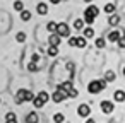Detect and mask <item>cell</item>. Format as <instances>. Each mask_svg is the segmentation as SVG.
<instances>
[{"label": "cell", "mask_w": 125, "mask_h": 123, "mask_svg": "<svg viewBox=\"0 0 125 123\" xmlns=\"http://www.w3.org/2000/svg\"><path fill=\"white\" fill-rule=\"evenodd\" d=\"M57 34L60 38H69L70 36V26L67 22H58L57 24Z\"/></svg>", "instance_id": "cell-1"}, {"label": "cell", "mask_w": 125, "mask_h": 123, "mask_svg": "<svg viewBox=\"0 0 125 123\" xmlns=\"http://www.w3.org/2000/svg\"><path fill=\"white\" fill-rule=\"evenodd\" d=\"M69 96H67V92L65 91H62L60 87H57V91L52 94V101H55V103H62V101H65Z\"/></svg>", "instance_id": "cell-2"}, {"label": "cell", "mask_w": 125, "mask_h": 123, "mask_svg": "<svg viewBox=\"0 0 125 123\" xmlns=\"http://www.w3.org/2000/svg\"><path fill=\"white\" fill-rule=\"evenodd\" d=\"M99 108H101V111H103L104 114H111V113H113V109H115V104H113L111 101L104 99V101H101Z\"/></svg>", "instance_id": "cell-3"}, {"label": "cell", "mask_w": 125, "mask_h": 123, "mask_svg": "<svg viewBox=\"0 0 125 123\" xmlns=\"http://www.w3.org/2000/svg\"><path fill=\"white\" fill-rule=\"evenodd\" d=\"M103 89H101V85L98 84V80H91L89 84H87V92L89 94H98V92H101Z\"/></svg>", "instance_id": "cell-4"}, {"label": "cell", "mask_w": 125, "mask_h": 123, "mask_svg": "<svg viewBox=\"0 0 125 123\" xmlns=\"http://www.w3.org/2000/svg\"><path fill=\"white\" fill-rule=\"evenodd\" d=\"M77 114L79 116H82V118H87L89 114H91V108L87 106V104H79V108H77Z\"/></svg>", "instance_id": "cell-5"}, {"label": "cell", "mask_w": 125, "mask_h": 123, "mask_svg": "<svg viewBox=\"0 0 125 123\" xmlns=\"http://www.w3.org/2000/svg\"><path fill=\"white\" fill-rule=\"evenodd\" d=\"M98 14H99V9L96 7V5H89L86 10H84V16H91V17H98Z\"/></svg>", "instance_id": "cell-6"}, {"label": "cell", "mask_w": 125, "mask_h": 123, "mask_svg": "<svg viewBox=\"0 0 125 123\" xmlns=\"http://www.w3.org/2000/svg\"><path fill=\"white\" fill-rule=\"evenodd\" d=\"M26 92H28V89H19V91L16 92V104H22V103H24Z\"/></svg>", "instance_id": "cell-7"}, {"label": "cell", "mask_w": 125, "mask_h": 123, "mask_svg": "<svg viewBox=\"0 0 125 123\" xmlns=\"http://www.w3.org/2000/svg\"><path fill=\"white\" fill-rule=\"evenodd\" d=\"M36 12H38L40 16H46V14H48V4L40 2V4L36 5Z\"/></svg>", "instance_id": "cell-8"}, {"label": "cell", "mask_w": 125, "mask_h": 123, "mask_svg": "<svg viewBox=\"0 0 125 123\" xmlns=\"http://www.w3.org/2000/svg\"><path fill=\"white\" fill-rule=\"evenodd\" d=\"M48 43H50L52 46H58V45L62 43V38H60L57 33H53V34H50V38H48Z\"/></svg>", "instance_id": "cell-9"}, {"label": "cell", "mask_w": 125, "mask_h": 123, "mask_svg": "<svg viewBox=\"0 0 125 123\" xmlns=\"http://www.w3.org/2000/svg\"><path fill=\"white\" fill-rule=\"evenodd\" d=\"M113 99H115L116 103H123V101H125V91H122V89L115 91V94H113Z\"/></svg>", "instance_id": "cell-10"}, {"label": "cell", "mask_w": 125, "mask_h": 123, "mask_svg": "<svg viewBox=\"0 0 125 123\" xmlns=\"http://www.w3.org/2000/svg\"><path fill=\"white\" fill-rule=\"evenodd\" d=\"M120 38H122V36H120L118 31H110V33H108V41H111V43H118Z\"/></svg>", "instance_id": "cell-11"}, {"label": "cell", "mask_w": 125, "mask_h": 123, "mask_svg": "<svg viewBox=\"0 0 125 123\" xmlns=\"http://www.w3.org/2000/svg\"><path fill=\"white\" fill-rule=\"evenodd\" d=\"M26 123H38V113L36 111H31L26 114Z\"/></svg>", "instance_id": "cell-12"}, {"label": "cell", "mask_w": 125, "mask_h": 123, "mask_svg": "<svg viewBox=\"0 0 125 123\" xmlns=\"http://www.w3.org/2000/svg\"><path fill=\"white\" fill-rule=\"evenodd\" d=\"M72 28H74L75 31H82V29H84V19H75L74 24H72Z\"/></svg>", "instance_id": "cell-13"}, {"label": "cell", "mask_w": 125, "mask_h": 123, "mask_svg": "<svg viewBox=\"0 0 125 123\" xmlns=\"http://www.w3.org/2000/svg\"><path fill=\"white\" fill-rule=\"evenodd\" d=\"M116 79V74L113 72V70H106V74H104V80L106 82H113Z\"/></svg>", "instance_id": "cell-14"}, {"label": "cell", "mask_w": 125, "mask_h": 123, "mask_svg": "<svg viewBox=\"0 0 125 123\" xmlns=\"http://www.w3.org/2000/svg\"><path fill=\"white\" fill-rule=\"evenodd\" d=\"M58 87H60L62 91H65V92H69V91H70V89L74 87V84H72L70 80H65V82H62V84H60Z\"/></svg>", "instance_id": "cell-15"}, {"label": "cell", "mask_w": 125, "mask_h": 123, "mask_svg": "<svg viewBox=\"0 0 125 123\" xmlns=\"http://www.w3.org/2000/svg\"><path fill=\"white\" fill-rule=\"evenodd\" d=\"M33 104H34V108H38V109H40V108H43V106H45L46 103H45V101H43V99H41V97H40L38 94H36V97L33 99Z\"/></svg>", "instance_id": "cell-16"}, {"label": "cell", "mask_w": 125, "mask_h": 123, "mask_svg": "<svg viewBox=\"0 0 125 123\" xmlns=\"http://www.w3.org/2000/svg\"><path fill=\"white\" fill-rule=\"evenodd\" d=\"M118 22H120V17H118L116 14H111V16L108 17V24H110V26H116Z\"/></svg>", "instance_id": "cell-17"}, {"label": "cell", "mask_w": 125, "mask_h": 123, "mask_svg": "<svg viewBox=\"0 0 125 123\" xmlns=\"http://www.w3.org/2000/svg\"><path fill=\"white\" fill-rule=\"evenodd\" d=\"M82 33H84L82 36H84L86 39H89V38H93V36H94V29H93V28H84V29H82Z\"/></svg>", "instance_id": "cell-18"}, {"label": "cell", "mask_w": 125, "mask_h": 123, "mask_svg": "<svg viewBox=\"0 0 125 123\" xmlns=\"http://www.w3.org/2000/svg\"><path fill=\"white\" fill-rule=\"evenodd\" d=\"M86 45H87V39L84 36H79L77 38V43H75V48H86Z\"/></svg>", "instance_id": "cell-19"}, {"label": "cell", "mask_w": 125, "mask_h": 123, "mask_svg": "<svg viewBox=\"0 0 125 123\" xmlns=\"http://www.w3.org/2000/svg\"><path fill=\"white\" fill-rule=\"evenodd\" d=\"M46 55L48 57H57L58 55V46H48V50H46Z\"/></svg>", "instance_id": "cell-20"}, {"label": "cell", "mask_w": 125, "mask_h": 123, "mask_svg": "<svg viewBox=\"0 0 125 123\" xmlns=\"http://www.w3.org/2000/svg\"><path fill=\"white\" fill-rule=\"evenodd\" d=\"M115 9H116V7H115V4H106V5H104V12H106V14H110V16H111V14H115Z\"/></svg>", "instance_id": "cell-21"}, {"label": "cell", "mask_w": 125, "mask_h": 123, "mask_svg": "<svg viewBox=\"0 0 125 123\" xmlns=\"http://www.w3.org/2000/svg\"><path fill=\"white\" fill-rule=\"evenodd\" d=\"M46 29H48L52 34H53V33H57V22H55V21H50V22L46 24Z\"/></svg>", "instance_id": "cell-22"}, {"label": "cell", "mask_w": 125, "mask_h": 123, "mask_svg": "<svg viewBox=\"0 0 125 123\" xmlns=\"http://www.w3.org/2000/svg\"><path fill=\"white\" fill-rule=\"evenodd\" d=\"M53 121H55V123H63V121H65V116H63L62 113H55V114H53Z\"/></svg>", "instance_id": "cell-23"}, {"label": "cell", "mask_w": 125, "mask_h": 123, "mask_svg": "<svg viewBox=\"0 0 125 123\" xmlns=\"http://www.w3.org/2000/svg\"><path fill=\"white\" fill-rule=\"evenodd\" d=\"M31 16H33V14H31L29 10H22V12H21V19H22L24 22H28V21L31 19Z\"/></svg>", "instance_id": "cell-24"}, {"label": "cell", "mask_w": 125, "mask_h": 123, "mask_svg": "<svg viewBox=\"0 0 125 123\" xmlns=\"http://www.w3.org/2000/svg\"><path fill=\"white\" fill-rule=\"evenodd\" d=\"M94 45H96V48H99V50H101V48H104V45H106V39H104V38H98V39L94 41Z\"/></svg>", "instance_id": "cell-25"}, {"label": "cell", "mask_w": 125, "mask_h": 123, "mask_svg": "<svg viewBox=\"0 0 125 123\" xmlns=\"http://www.w3.org/2000/svg\"><path fill=\"white\" fill-rule=\"evenodd\" d=\"M14 9H16L17 12H22V10H24V4L21 2V0H16V2H14Z\"/></svg>", "instance_id": "cell-26"}, {"label": "cell", "mask_w": 125, "mask_h": 123, "mask_svg": "<svg viewBox=\"0 0 125 123\" xmlns=\"http://www.w3.org/2000/svg\"><path fill=\"white\" fill-rule=\"evenodd\" d=\"M16 41H17V43H24V41H26V33H22V31L17 33V34H16Z\"/></svg>", "instance_id": "cell-27"}, {"label": "cell", "mask_w": 125, "mask_h": 123, "mask_svg": "<svg viewBox=\"0 0 125 123\" xmlns=\"http://www.w3.org/2000/svg\"><path fill=\"white\" fill-rule=\"evenodd\" d=\"M38 96H40V97H41V99H43L45 103H48V99L52 97V96H50V94H48L46 91H41V92H38Z\"/></svg>", "instance_id": "cell-28"}, {"label": "cell", "mask_w": 125, "mask_h": 123, "mask_svg": "<svg viewBox=\"0 0 125 123\" xmlns=\"http://www.w3.org/2000/svg\"><path fill=\"white\" fill-rule=\"evenodd\" d=\"M34 97H36V96H34L31 91H28V92H26V97H24V103H29V101H33Z\"/></svg>", "instance_id": "cell-29"}, {"label": "cell", "mask_w": 125, "mask_h": 123, "mask_svg": "<svg viewBox=\"0 0 125 123\" xmlns=\"http://www.w3.org/2000/svg\"><path fill=\"white\" fill-rule=\"evenodd\" d=\"M28 68H29V72H38V70H40V68H38V65H36L34 62H29Z\"/></svg>", "instance_id": "cell-30"}, {"label": "cell", "mask_w": 125, "mask_h": 123, "mask_svg": "<svg viewBox=\"0 0 125 123\" xmlns=\"http://www.w3.org/2000/svg\"><path fill=\"white\" fill-rule=\"evenodd\" d=\"M67 96H69V97H77V96H79V92H77V89H75V87H72V89L67 92Z\"/></svg>", "instance_id": "cell-31"}, {"label": "cell", "mask_w": 125, "mask_h": 123, "mask_svg": "<svg viewBox=\"0 0 125 123\" xmlns=\"http://www.w3.org/2000/svg\"><path fill=\"white\" fill-rule=\"evenodd\" d=\"M9 120H17V116H16L14 111H9V113L5 114V121H9Z\"/></svg>", "instance_id": "cell-32"}, {"label": "cell", "mask_w": 125, "mask_h": 123, "mask_svg": "<svg viewBox=\"0 0 125 123\" xmlns=\"http://www.w3.org/2000/svg\"><path fill=\"white\" fill-rule=\"evenodd\" d=\"M93 22H94V17H91V16H84V24H89V26H91Z\"/></svg>", "instance_id": "cell-33"}, {"label": "cell", "mask_w": 125, "mask_h": 123, "mask_svg": "<svg viewBox=\"0 0 125 123\" xmlns=\"http://www.w3.org/2000/svg\"><path fill=\"white\" fill-rule=\"evenodd\" d=\"M67 43H69V46H75L77 38H75V36H69V41H67Z\"/></svg>", "instance_id": "cell-34"}, {"label": "cell", "mask_w": 125, "mask_h": 123, "mask_svg": "<svg viewBox=\"0 0 125 123\" xmlns=\"http://www.w3.org/2000/svg\"><path fill=\"white\" fill-rule=\"evenodd\" d=\"M67 70H69V74H70V77H72V75H74V63H72V62L67 63Z\"/></svg>", "instance_id": "cell-35"}, {"label": "cell", "mask_w": 125, "mask_h": 123, "mask_svg": "<svg viewBox=\"0 0 125 123\" xmlns=\"http://www.w3.org/2000/svg\"><path fill=\"white\" fill-rule=\"evenodd\" d=\"M98 84L101 85V89H106V85H108V82L104 79H98Z\"/></svg>", "instance_id": "cell-36"}, {"label": "cell", "mask_w": 125, "mask_h": 123, "mask_svg": "<svg viewBox=\"0 0 125 123\" xmlns=\"http://www.w3.org/2000/svg\"><path fill=\"white\" fill-rule=\"evenodd\" d=\"M118 46H120V48H125V36H122V38L118 39Z\"/></svg>", "instance_id": "cell-37"}, {"label": "cell", "mask_w": 125, "mask_h": 123, "mask_svg": "<svg viewBox=\"0 0 125 123\" xmlns=\"http://www.w3.org/2000/svg\"><path fill=\"white\" fill-rule=\"evenodd\" d=\"M38 60H40V55H38V53H34V55L31 57V62H34V63H36Z\"/></svg>", "instance_id": "cell-38"}, {"label": "cell", "mask_w": 125, "mask_h": 123, "mask_svg": "<svg viewBox=\"0 0 125 123\" xmlns=\"http://www.w3.org/2000/svg\"><path fill=\"white\" fill-rule=\"evenodd\" d=\"M62 0H50V4H53V5H57V4H60Z\"/></svg>", "instance_id": "cell-39"}, {"label": "cell", "mask_w": 125, "mask_h": 123, "mask_svg": "<svg viewBox=\"0 0 125 123\" xmlns=\"http://www.w3.org/2000/svg\"><path fill=\"white\" fill-rule=\"evenodd\" d=\"M86 123H96V121H94L93 118H87V120H86Z\"/></svg>", "instance_id": "cell-40"}, {"label": "cell", "mask_w": 125, "mask_h": 123, "mask_svg": "<svg viewBox=\"0 0 125 123\" xmlns=\"http://www.w3.org/2000/svg\"><path fill=\"white\" fill-rule=\"evenodd\" d=\"M5 123H17V120H9V121H5Z\"/></svg>", "instance_id": "cell-41"}, {"label": "cell", "mask_w": 125, "mask_h": 123, "mask_svg": "<svg viewBox=\"0 0 125 123\" xmlns=\"http://www.w3.org/2000/svg\"><path fill=\"white\" fill-rule=\"evenodd\" d=\"M84 2H86V4H91V2H93V0H84Z\"/></svg>", "instance_id": "cell-42"}, {"label": "cell", "mask_w": 125, "mask_h": 123, "mask_svg": "<svg viewBox=\"0 0 125 123\" xmlns=\"http://www.w3.org/2000/svg\"><path fill=\"white\" fill-rule=\"evenodd\" d=\"M122 74H123V77H125V68H123V70H122Z\"/></svg>", "instance_id": "cell-43"}]
</instances>
